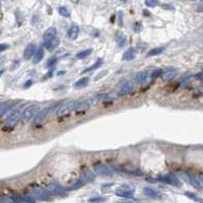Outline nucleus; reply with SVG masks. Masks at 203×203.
<instances>
[{"instance_id": "obj_37", "label": "nucleus", "mask_w": 203, "mask_h": 203, "mask_svg": "<svg viewBox=\"0 0 203 203\" xmlns=\"http://www.w3.org/2000/svg\"><path fill=\"white\" fill-rule=\"evenodd\" d=\"M186 196H188L189 198H191V199H193V200H195V201H200V200L197 198V196L195 195L194 193H191V192H186Z\"/></svg>"}, {"instance_id": "obj_19", "label": "nucleus", "mask_w": 203, "mask_h": 203, "mask_svg": "<svg viewBox=\"0 0 203 203\" xmlns=\"http://www.w3.org/2000/svg\"><path fill=\"white\" fill-rule=\"evenodd\" d=\"M11 202H29L33 203L35 202L34 198H30V196H12Z\"/></svg>"}, {"instance_id": "obj_27", "label": "nucleus", "mask_w": 203, "mask_h": 203, "mask_svg": "<svg viewBox=\"0 0 203 203\" xmlns=\"http://www.w3.org/2000/svg\"><path fill=\"white\" fill-rule=\"evenodd\" d=\"M93 52V49H87V50H83V51L77 53L76 54V58L77 59H84V58L88 57Z\"/></svg>"}, {"instance_id": "obj_22", "label": "nucleus", "mask_w": 203, "mask_h": 203, "mask_svg": "<svg viewBox=\"0 0 203 203\" xmlns=\"http://www.w3.org/2000/svg\"><path fill=\"white\" fill-rule=\"evenodd\" d=\"M44 48H39L38 50H37V52H36V54H35V56H34V59H33V63L34 64H37V63H39L40 61L43 59V57H44Z\"/></svg>"}, {"instance_id": "obj_33", "label": "nucleus", "mask_w": 203, "mask_h": 203, "mask_svg": "<svg viewBox=\"0 0 203 203\" xmlns=\"http://www.w3.org/2000/svg\"><path fill=\"white\" fill-rule=\"evenodd\" d=\"M162 73H163L162 69H155V70L152 71V73H151V78L152 79H157L160 75H162Z\"/></svg>"}, {"instance_id": "obj_17", "label": "nucleus", "mask_w": 203, "mask_h": 203, "mask_svg": "<svg viewBox=\"0 0 203 203\" xmlns=\"http://www.w3.org/2000/svg\"><path fill=\"white\" fill-rule=\"evenodd\" d=\"M136 57V52L135 50L133 48H130L128 49L126 52L123 54V56H122V59L125 60V61H131L133 59H135Z\"/></svg>"}, {"instance_id": "obj_9", "label": "nucleus", "mask_w": 203, "mask_h": 203, "mask_svg": "<svg viewBox=\"0 0 203 203\" xmlns=\"http://www.w3.org/2000/svg\"><path fill=\"white\" fill-rule=\"evenodd\" d=\"M57 35V30L55 27H49L47 29L45 32H44L43 35V40H44V44L48 43L49 41H51L52 39H54Z\"/></svg>"}, {"instance_id": "obj_41", "label": "nucleus", "mask_w": 203, "mask_h": 203, "mask_svg": "<svg viewBox=\"0 0 203 203\" xmlns=\"http://www.w3.org/2000/svg\"><path fill=\"white\" fill-rule=\"evenodd\" d=\"M33 84V80L32 79H30V80H27V83H24V87H26V88H27V87H30V85Z\"/></svg>"}, {"instance_id": "obj_5", "label": "nucleus", "mask_w": 203, "mask_h": 203, "mask_svg": "<svg viewBox=\"0 0 203 203\" xmlns=\"http://www.w3.org/2000/svg\"><path fill=\"white\" fill-rule=\"evenodd\" d=\"M158 181H160V182H163L166 183V184H169V185H172V186H181V182L180 180L178 179V178L175 176V175H165V176H162L160 177L157 179Z\"/></svg>"}, {"instance_id": "obj_24", "label": "nucleus", "mask_w": 203, "mask_h": 203, "mask_svg": "<svg viewBox=\"0 0 203 203\" xmlns=\"http://www.w3.org/2000/svg\"><path fill=\"white\" fill-rule=\"evenodd\" d=\"M131 90H132V84L130 82H126L123 87H121L120 91H119V94L122 96V94H129V93H131Z\"/></svg>"}, {"instance_id": "obj_40", "label": "nucleus", "mask_w": 203, "mask_h": 203, "mask_svg": "<svg viewBox=\"0 0 203 203\" xmlns=\"http://www.w3.org/2000/svg\"><path fill=\"white\" fill-rule=\"evenodd\" d=\"M119 27H123V16H122V12H119Z\"/></svg>"}, {"instance_id": "obj_14", "label": "nucleus", "mask_w": 203, "mask_h": 203, "mask_svg": "<svg viewBox=\"0 0 203 203\" xmlns=\"http://www.w3.org/2000/svg\"><path fill=\"white\" fill-rule=\"evenodd\" d=\"M147 71H141V72H138L137 74L135 75L134 77V82L136 84H142L146 81L147 79Z\"/></svg>"}, {"instance_id": "obj_45", "label": "nucleus", "mask_w": 203, "mask_h": 203, "mask_svg": "<svg viewBox=\"0 0 203 203\" xmlns=\"http://www.w3.org/2000/svg\"><path fill=\"white\" fill-rule=\"evenodd\" d=\"M122 2H126V1H128V0H121Z\"/></svg>"}, {"instance_id": "obj_13", "label": "nucleus", "mask_w": 203, "mask_h": 203, "mask_svg": "<svg viewBox=\"0 0 203 203\" xmlns=\"http://www.w3.org/2000/svg\"><path fill=\"white\" fill-rule=\"evenodd\" d=\"M13 104H14V102H12V101L0 103V117L2 115H4L7 111H9V109H11L13 107Z\"/></svg>"}, {"instance_id": "obj_25", "label": "nucleus", "mask_w": 203, "mask_h": 203, "mask_svg": "<svg viewBox=\"0 0 203 203\" xmlns=\"http://www.w3.org/2000/svg\"><path fill=\"white\" fill-rule=\"evenodd\" d=\"M103 63H104V62H103V60L102 59H99L98 61H96V62H94L93 65L90 66V67L87 68L85 70H83L82 72H83V73H85V72H90V71L96 70V69H98V68L101 67V66L103 65Z\"/></svg>"}, {"instance_id": "obj_15", "label": "nucleus", "mask_w": 203, "mask_h": 203, "mask_svg": "<svg viewBox=\"0 0 203 203\" xmlns=\"http://www.w3.org/2000/svg\"><path fill=\"white\" fill-rule=\"evenodd\" d=\"M48 191L51 194H56V195H64L65 194L66 190L60 186H56V185H51L48 187Z\"/></svg>"}, {"instance_id": "obj_10", "label": "nucleus", "mask_w": 203, "mask_h": 203, "mask_svg": "<svg viewBox=\"0 0 203 203\" xmlns=\"http://www.w3.org/2000/svg\"><path fill=\"white\" fill-rule=\"evenodd\" d=\"M117 97V94H100L98 96L94 97L91 99V101L94 103H99V102H104L108 101V100H113Z\"/></svg>"}, {"instance_id": "obj_2", "label": "nucleus", "mask_w": 203, "mask_h": 203, "mask_svg": "<svg viewBox=\"0 0 203 203\" xmlns=\"http://www.w3.org/2000/svg\"><path fill=\"white\" fill-rule=\"evenodd\" d=\"M77 102H78V101H69V102L66 103V104L60 106V108L57 110V112H56V115L58 117L67 115V114L70 113L72 110L75 109Z\"/></svg>"}, {"instance_id": "obj_29", "label": "nucleus", "mask_w": 203, "mask_h": 203, "mask_svg": "<svg viewBox=\"0 0 203 203\" xmlns=\"http://www.w3.org/2000/svg\"><path fill=\"white\" fill-rule=\"evenodd\" d=\"M90 102H88V101H82V102L78 101L76 104L75 109L76 110H85V109H88V108H90Z\"/></svg>"}, {"instance_id": "obj_12", "label": "nucleus", "mask_w": 203, "mask_h": 203, "mask_svg": "<svg viewBox=\"0 0 203 203\" xmlns=\"http://www.w3.org/2000/svg\"><path fill=\"white\" fill-rule=\"evenodd\" d=\"M35 52H36V45L35 44H29L24 51V58L26 60L30 59Z\"/></svg>"}, {"instance_id": "obj_6", "label": "nucleus", "mask_w": 203, "mask_h": 203, "mask_svg": "<svg viewBox=\"0 0 203 203\" xmlns=\"http://www.w3.org/2000/svg\"><path fill=\"white\" fill-rule=\"evenodd\" d=\"M50 111L51 109L50 108H44L43 110H40V112H39L37 115L34 117V125H41L43 124V122L45 121V119L47 118V116L49 115Z\"/></svg>"}, {"instance_id": "obj_39", "label": "nucleus", "mask_w": 203, "mask_h": 203, "mask_svg": "<svg viewBox=\"0 0 203 203\" xmlns=\"http://www.w3.org/2000/svg\"><path fill=\"white\" fill-rule=\"evenodd\" d=\"M134 30H135L136 33H139L140 30H141V24L136 23V24H135V26H134Z\"/></svg>"}, {"instance_id": "obj_18", "label": "nucleus", "mask_w": 203, "mask_h": 203, "mask_svg": "<svg viewBox=\"0 0 203 203\" xmlns=\"http://www.w3.org/2000/svg\"><path fill=\"white\" fill-rule=\"evenodd\" d=\"M79 34V27L77 24H73L71 26V27L68 30V37L71 39V40H75V39L78 37Z\"/></svg>"}, {"instance_id": "obj_42", "label": "nucleus", "mask_w": 203, "mask_h": 203, "mask_svg": "<svg viewBox=\"0 0 203 203\" xmlns=\"http://www.w3.org/2000/svg\"><path fill=\"white\" fill-rule=\"evenodd\" d=\"M196 77V79H199V80H202V73L200 72V73H198L197 75L195 76Z\"/></svg>"}, {"instance_id": "obj_43", "label": "nucleus", "mask_w": 203, "mask_h": 203, "mask_svg": "<svg viewBox=\"0 0 203 203\" xmlns=\"http://www.w3.org/2000/svg\"><path fill=\"white\" fill-rule=\"evenodd\" d=\"M71 1H72V2H78L79 0H71Z\"/></svg>"}, {"instance_id": "obj_7", "label": "nucleus", "mask_w": 203, "mask_h": 203, "mask_svg": "<svg viewBox=\"0 0 203 203\" xmlns=\"http://www.w3.org/2000/svg\"><path fill=\"white\" fill-rule=\"evenodd\" d=\"M181 177H182L183 179L186 181V182H188L189 184L193 186V187H195L196 189H198L199 191L201 190V184H200V182L196 179L195 177L191 176V175H189V174H186V173L181 174Z\"/></svg>"}, {"instance_id": "obj_4", "label": "nucleus", "mask_w": 203, "mask_h": 203, "mask_svg": "<svg viewBox=\"0 0 203 203\" xmlns=\"http://www.w3.org/2000/svg\"><path fill=\"white\" fill-rule=\"evenodd\" d=\"M21 114L19 112V110H14L9 116L7 117V119L5 120V124L9 127L15 126V125L18 123V121L21 120Z\"/></svg>"}, {"instance_id": "obj_38", "label": "nucleus", "mask_w": 203, "mask_h": 203, "mask_svg": "<svg viewBox=\"0 0 203 203\" xmlns=\"http://www.w3.org/2000/svg\"><path fill=\"white\" fill-rule=\"evenodd\" d=\"M9 48V45L8 44H0V52H3L5 50H7Z\"/></svg>"}, {"instance_id": "obj_44", "label": "nucleus", "mask_w": 203, "mask_h": 203, "mask_svg": "<svg viewBox=\"0 0 203 203\" xmlns=\"http://www.w3.org/2000/svg\"><path fill=\"white\" fill-rule=\"evenodd\" d=\"M3 72H4V70H2V71H0V75H1V74H2V73H3Z\"/></svg>"}, {"instance_id": "obj_36", "label": "nucleus", "mask_w": 203, "mask_h": 203, "mask_svg": "<svg viewBox=\"0 0 203 203\" xmlns=\"http://www.w3.org/2000/svg\"><path fill=\"white\" fill-rule=\"evenodd\" d=\"M106 201L105 198H102V197H94V198L88 199V202H104Z\"/></svg>"}, {"instance_id": "obj_32", "label": "nucleus", "mask_w": 203, "mask_h": 203, "mask_svg": "<svg viewBox=\"0 0 203 203\" xmlns=\"http://www.w3.org/2000/svg\"><path fill=\"white\" fill-rule=\"evenodd\" d=\"M144 3L147 7H155L158 5V1L157 0H145Z\"/></svg>"}, {"instance_id": "obj_20", "label": "nucleus", "mask_w": 203, "mask_h": 203, "mask_svg": "<svg viewBox=\"0 0 203 203\" xmlns=\"http://www.w3.org/2000/svg\"><path fill=\"white\" fill-rule=\"evenodd\" d=\"M176 75H177V70H176V69H174V68L173 69H169V70H167L165 73H162L163 81H168V80L174 78Z\"/></svg>"}, {"instance_id": "obj_34", "label": "nucleus", "mask_w": 203, "mask_h": 203, "mask_svg": "<svg viewBox=\"0 0 203 203\" xmlns=\"http://www.w3.org/2000/svg\"><path fill=\"white\" fill-rule=\"evenodd\" d=\"M56 62H57V58L56 57H52L51 59L50 60H48V62H47V67H53V66L55 65V64H56Z\"/></svg>"}, {"instance_id": "obj_23", "label": "nucleus", "mask_w": 203, "mask_h": 203, "mask_svg": "<svg viewBox=\"0 0 203 203\" xmlns=\"http://www.w3.org/2000/svg\"><path fill=\"white\" fill-rule=\"evenodd\" d=\"M85 183L83 182V181H81V180H77L75 183H73L72 185H70L69 187H67L66 188V190H68V191H73V190H77V189H79V188H81L83 185H84Z\"/></svg>"}, {"instance_id": "obj_11", "label": "nucleus", "mask_w": 203, "mask_h": 203, "mask_svg": "<svg viewBox=\"0 0 203 203\" xmlns=\"http://www.w3.org/2000/svg\"><path fill=\"white\" fill-rule=\"evenodd\" d=\"M143 192L146 196L151 197V198H160V197L163 196V193L160 191L155 190V189H152V188H148V187L143 188Z\"/></svg>"}, {"instance_id": "obj_8", "label": "nucleus", "mask_w": 203, "mask_h": 203, "mask_svg": "<svg viewBox=\"0 0 203 203\" xmlns=\"http://www.w3.org/2000/svg\"><path fill=\"white\" fill-rule=\"evenodd\" d=\"M115 194L117 196L122 197V198H132L134 196V190L131 189H123L120 188L115 191Z\"/></svg>"}, {"instance_id": "obj_46", "label": "nucleus", "mask_w": 203, "mask_h": 203, "mask_svg": "<svg viewBox=\"0 0 203 203\" xmlns=\"http://www.w3.org/2000/svg\"><path fill=\"white\" fill-rule=\"evenodd\" d=\"M0 8H1V2H0Z\"/></svg>"}, {"instance_id": "obj_35", "label": "nucleus", "mask_w": 203, "mask_h": 203, "mask_svg": "<svg viewBox=\"0 0 203 203\" xmlns=\"http://www.w3.org/2000/svg\"><path fill=\"white\" fill-rule=\"evenodd\" d=\"M125 44H126V37L123 35H121L120 39L118 40V45H119V47H123Z\"/></svg>"}, {"instance_id": "obj_3", "label": "nucleus", "mask_w": 203, "mask_h": 203, "mask_svg": "<svg viewBox=\"0 0 203 203\" xmlns=\"http://www.w3.org/2000/svg\"><path fill=\"white\" fill-rule=\"evenodd\" d=\"M94 171L97 175L102 176V177H111L114 175V172L112 171V170L106 165H103V163H99V165L94 166Z\"/></svg>"}, {"instance_id": "obj_26", "label": "nucleus", "mask_w": 203, "mask_h": 203, "mask_svg": "<svg viewBox=\"0 0 203 203\" xmlns=\"http://www.w3.org/2000/svg\"><path fill=\"white\" fill-rule=\"evenodd\" d=\"M80 180L83 181L84 183L91 182V181L94 180V175L93 173H90V172H87V173H84L80 177Z\"/></svg>"}, {"instance_id": "obj_28", "label": "nucleus", "mask_w": 203, "mask_h": 203, "mask_svg": "<svg viewBox=\"0 0 203 203\" xmlns=\"http://www.w3.org/2000/svg\"><path fill=\"white\" fill-rule=\"evenodd\" d=\"M163 47H157V48H154L151 50H149V52L147 53V56L151 57V56H157V55H160L162 54V53L163 52Z\"/></svg>"}, {"instance_id": "obj_30", "label": "nucleus", "mask_w": 203, "mask_h": 203, "mask_svg": "<svg viewBox=\"0 0 203 203\" xmlns=\"http://www.w3.org/2000/svg\"><path fill=\"white\" fill-rule=\"evenodd\" d=\"M88 81H90V78H88V77H82V78H80L79 80H77V81L74 83V87H85V85H87Z\"/></svg>"}, {"instance_id": "obj_16", "label": "nucleus", "mask_w": 203, "mask_h": 203, "mask_svg": "<svg viewBox=\"0 0 203 203\" xmlns=\"http://www.w3.org/2000/svg\"><path fill=\"white\" fill-rule=\"evenodd\" d=\"M59 44H60V40L55 37L54 39H52L51 41H49L48 43L44 44V45H45L46 48L48 49V51H53V50H55L58 46H59Z\"/></svg>"}, {"instance_id": "obj_31", "label": "nucleus", "mask_w": 203, "mask_h": 203, "mask_svg": "<svg viewBox=\"0 0 203 203\" xmlns=\"http://www.w3.org/2000/svg\"><path fill=\"white\" fill-rule=\"evenodd\" d=\"M58 11H59L60 14L62 16H64V17H69V16H70V11H69V9L67 7L61 6V7H59Z\"/></svg>"}, {"instance_id": "obj_1", "label": "nucleus", "mask_w": 203, "mask_h": 203, "mask_svg": "<svg viewBox=\"0 0 203 203\" xmlns=\"http://www.w3.org/2000/svg\"><path fill=\"white\" fill-rule=\"evenodd\" d=\"M40 110L41 109L39 106H30V107L24 110V112L21 113V119L24 122H29L30 120H32L39 112H40Z\"/></svg>"}, {"instance_id": "obj_47", "label": "nucleus", "mask_w": 203, "mask_h": 203, "mask_svg": "<svg viewBox=\"0 0 203 203\" xmlns=\"http://www.w3.org/2000/svg\"><path fill=\"white\" fill-rule=\"evenodd\" d=\"M0 35H1V32H0Z\"/></svg>"}, {"instance_id": "obj_21", "label": "nucleus", "mask_w": 203, "mask_h": 203, "mask_svg": "<svg viewBox=\"0 0 203 203\" xmlns=\"http://www.w3.org/2000/svg\"><path fill=\"white\" fill-rule=\"evenodd\" d=\"M34 193L37 195L39 198H48L50 196V192L48 191V189H36L34 191Z\"/></svg>"}]
</instances>
